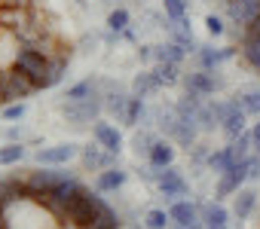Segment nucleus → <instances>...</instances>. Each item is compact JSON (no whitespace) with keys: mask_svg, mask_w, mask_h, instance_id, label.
<instances>
[{"mask_svg":"<svg viewBox=\"0 0 260 229\" xmlns=\"http://www.w3.org/2000/svg\"><path fill=\"white\" fill-rule=\"evenodd\" d=\"M31 92H37L34 80L22 70H4L0 73V104H16L19 98H28Z\"/></svg>","mask_w":260,"mask_h":229,"instance_id":"f257e3e1","label":"nucleus"},{"mask_svg":"<svg viewBox=\"0 0 260 229\" xmlns=\"http://www.w3.org/2000/svg\"><path fill=\"white\" fill-rule=\"evenodd\" d=\"M101 110H104V101H98L95 95H92V98H86V101H68V104H61V113H64V120H68L71 126L95 123Z\"/></svg>","mask_w":260,"mask_h":229,"instance_id":"f03ea898","label":"nucleus"},{"mask_svg":"<svg viewBox=\"0 0 260 229\" xmlns=\"http://www.w3.org/2000/svg\"><path fill=\"white\" fill-rule=\"evenodd\" d=\"M153 180L159 186V193L166 199H178V196H187V180L181 177V171L175 165L169 168H153Z\"/></svg>","mask_w":260,"mask_h":229,"instance_id":"7ed1b4c3","label":"nucleus"},{"mask_svg":"<svg viewBox=\"0 0 260 229\" xmlns=\"http://www.w3.org/2000/svg\"><path fill=\"white\" fill-rule=\"evenodd\" d=\"M13 67L22 70V73H28L31 80H40L46 73V67H49V58L43 52H37V49H19L16 58H13Z\"/></svg>","mask_w":260,"mask_h":229,"instance_id":"20e7f679","label":"nucleus"},{"mask_svg":"<svg viewBox=\"0 0 260 229\" xmlns=\"http://www.w3.org/2000/svg\"><path fill=\"white\" fill-rule=\"evenodd\" d=\"M19 202H28V183L25 177H0V208H13Z\"/></svg>","mask_w":260,"mask_h":229,"instance_id":"39448f33","label":"nucleus"},{"mask_svg":"<svg viewBox=\"0 0 260 229\" xmlns=\"http://www.w3.org/2000/svg\"><path fill=\"white\" fill-rule=\"evenodd\" d=\"M169 214H172V223H175V226H184V229H199V223H202L199 205H193V202H187V199L175 202V205L169 208Z\"/></svg>","mask_w":260,"mask_h":229,"instance_id":"423d86ee","label":"nucleus"},{"mask_svg":"<svg viewBox=\"0 0 260 229\" xmlns=\"http://www.w3.org/2000/svg\"><path fill=\"white\" fill-rule=\"evenodd\" d=\"M77 156V147L74 144H55V147H43V150H37V162L40 165H64V162H71Z\"/></svg>","mask_w":260,"mask_h":229,"instance_id":"0eeeda50","label":"nucleus"},{"mask_svg":"<svg viewBox=\"0 0 260 229\" xmlns=\"http://www.w3.org/2000/svg\"><path fill=\"white\" fill-rule=\"evenodd\" d=\"M83 168L86 171H104V168H113V156L116 153H107L101 144L98 147H83Z\"/></svg>","mask_w":260,"mask_h":229,"instance_id":"6e6552de","label":"nucleus"},{"mask_svg":"<svg viewBox=\"0 0 260 229\" xmlns=\"http://www.w3.org/2000/svg\"><path fill=\"white\" fill-rule=\"evenodd\" d=\"M184 86H187V92H199V95H211L217 86H220V80L217 77H211V70H196V73H187L184 77Z\"/></svg>","mask_w":260,"mask_h":229,"instance_id":"1a4fd4ad","label":"nucleus"},{"mask_svg":"<svg viewBox=\"0 0 260 229\" xmlns=\"http://www.w3.org/2000/svg\"><path fill=\"white\" fill-rule=\"evenodd\" d=\"M31 25V10H19V7H0V28L10 31H22Z\"/></svg>","mask_w":260,"mask_h":229,"instance_id":"9d476101","label":"nucleus"},{"mask_svg":"<svg viewBox=\"0 0 260 229\" xmlns=\"http://www.w3.org/2000/svg\"><path fill=\"white\" fill-rule=\"evenodd\" d=\"M254 205H257V189H251V186L245 189V186H242V189L233 196V217H236L239 223L248 220L251 211H254Z\"/></svg>","mask_w":260,"mask_h":229,"instance_id":"9b49d317","label":"nucleus"},{"mask_svg":"<svg viewBox=\"0 0 260 229\" xmlns=\"http://www.w3.org/2000/svg\"><path fill=\"white\" fill-rule=\"evenodd\" d=\"M95 141H98L107 153H119V150H122V135H119L113 126H107V123H95Z\"/></svg>","mask_w":260,"mask_h":229,"instance_id":"f8f14e48","label":"nucleus"},{"mask_svg":"<svg viewBox=\"0 0 260 229\" xmlns=\"http://www.w3.org/2000/svg\"><path fill=\"white\" fill-rule=\"evenodd\" d=\"M64 67H68V61H64V55H52L49 58V67H46V73L40 77V80H34V86L37 89H52L61 77H64Z\"/></svg>","mask_w":260,"mask_h":229,"instance_id":"ddd939ff","label":"nucleus"},{"mask_svg":"<svg viewBox=\"0 0 260 229\" xmlns=\"http://www.w3.org/2000/svg\"><path fill=\"white\" fill-rule=\"evenodd\" d=\"M226 16H230L236 25L248 28V25L257 19V7H248V4H242V0H226Z\"/></svg>","mask_w":260,"mask_h":229,"instance_id":"4468645a","label":"nucleus"},{"mask_svg":"<svg viewBox=\"0 0 260 229\" xmlns=\"http://www.w3.org/2000/svg\"><path fill=\"white\" fill-rule=\"evenodd\" d=\"M184 46L181 43H162V46H153V61L159 64V61H166V64H181V58H184Z\"/></svg>","mask_w":260,"mask_h":229,"instance_id":"2eb2a0df","label":"nucleus"},{"mask_svg":"<svg viewBox=\"0 0 260 229\" xmlns=\"http://www.w3.org/2000/svg\"><path fill=\"white\" fill-rule=\"evenodd\" d=\"M150 165L153 168H169L172 162H175V147L169 144V141H156L153 147H150Z\"/></svg>","mask_w":260,"mask_h":229,"instance_id":"dca6fc26","label":"nucleus"},{"mask_svg":"<svg viewBox=\"0 0 260 229\" xmlns=\"http://www.w3.org/2000/svg\"><path fill=\"white\" fill-rule=\"evenodd\" d=\"M122 183H125V171H122V168H104V171H98V180H95L98 193H110V189H119Z\"/></svg>","mask_w":260,"mask_h":229,"instance_id":"f3484780","label":"nucleus"},{"mask_svg":"<svg viewBox=\"0 0 260 229\" xmlns=\"http://www.w3.org/2000/svg\"><path fill=\"white\" fill-rule=\"evenodd\" d=\"M199 217L205 226H226V208L220 202H205L199 205Z\"/></svg>","mask_w":260,"mask_h":229,"instance_id":"a211bd4d","label":"nucleus"},{"mask_svg":"<svg viewBox=\"0 0 260 229\" xmlns=\"http://www.w3.org/2000/svg\"><path fill=\"white\" fill-rule=\"evenodd\" d=\"M128 95H122V92H110L107 98H104V110L110 113V117H116L119 123H125V110H128Z\"/></svg>","mask_w":260,"mask_h":229,"instance_id":"6ab92c4d","label":"nucleus"},{"mask_svg":"<svg viewBox=\"0 0 260 229\" xmlns=\"http://www.w3.org/2000/svg\"><path fill=\"white\" fill-rule=\"evenodd\" d=\"M251 147H257L254 144V138H251V132H242L239 138H233L230 141V156H233V162H242V159H248L251 156Z\"/></svg>","mask_w":260,"mask_h":229,"instance_id":"aec40b11","label":"nucleus"},{"mask_svg":"<svg viewBox=\"0 0 260 229\" xmlns=\"http://www.w3.org/2000/svg\"><path fill=\"white\" fill-rule=\"evenodd\" d=\"M233 55V49H211V46H199V61H202V67L205 70H211V67H217L220 61H226Z\"/></svg>","mask_w":260,"mask_h":229,"instance_id":"412c9836","label":"nucleus"},{"mask_svg":"<svg viewBox=\"0 0 260 229\" xmlns=\"http://www.w3.org/2000/svg\"><path fill=\"white\" fill-rule=\"evenodd\" d=\"M86 229H119L116 211H113L110 205H101V208H98V214H95V220H92Z\"/></svg>","mask_w":260,"mask_h":229,"instance_id":"4be33fe9","label":"nucleus"},{"mask_svg":"<svg viewBox=\"0 0 260 229\" xmlns=\"http://www.w3.org/2000/svg\"><path fill=\"white\" fill-rule=\"evenodd\" d=\"M233 101L248 113V117H260V89H248V92L236 95Z\"/></svg>","mask_w":260,"mask_h":229,"instance_id":"5701e85b","label":"nucleus"},{"mask_svg":"<svg viewBox=\"0 0 260 229\" xmlns=\"http://www.w3.org/2000/svg\"><path fill=\"white\" fill-rule=\"evenodd\" d=\"M196 126H199V132H214V126H220L217 110H214V101H208V104H202V107H199Z\"/></svg>","mask_w":260,"mask_h":229,"instance_id":"b1692460","label":"nucleus"},{"mask_svg":"<svg viewBox=\"0 0 260 229\" xmlns=\"http://www.w3.org/2000/svg\"><path fill=\"white\" fill-rule=\"evenodd\" d=\"M159 89V80H156V73L150 70V73H138L135 77V83H132V92H135V98H144V95H150V92H156Z\"/></svg>","mask_w":260,"mask_h":229,"instance_id":"393cba45","label":"nucleus"},{"mask_svg":"<svg viewBox=\"0 0 260 229\" xmlns=\"http://www.w3.org/2000/svg\"><path fill=\"white\" fill-rule=\"evenodd\" d=\"M242 55H245V61H248L254 70H260V37H251V34H245Z\"/></svg>","mask_w":260,"mask_h":229,"instance_id":"a878e982","label":"nucleus"},{"mask_svg":"<svg viewBox=\"0 0 260 229\" xmlns=\"http://www.w3.org/2000/svg\"><path fill=\"white\" fill-rule=\"evenodd\" d=\"M230 165H233V156H230V150H226V147H220V150L208 153V168H211L214 174H223Z\"/></svg>","mask_w":260,"mask_h":229,"instance_id":"bb28decb","label":"nucleus"},{"mask_svg":"<svg viewBox=\"0 0 260 229\" xmlns=\"http://www.w3.org/2000/svg\"><path fill=\"white\" fill-rule=\"evenodd\" d=\"M153 73H156L159 86H175V83L181 80V73H178V64H166V61H159V64L153 67Z\"/></svg>","mask_w":260,"mask_h":229,"instance_id":"cd10ccee","label":"nucleus"},{"mask_svg":"<svg viewBox=\"0 0 260 229\" xmlns=\"http://www.w3.org/2000/svg\"><path fill=\"white\" fill-rule=\"evenodd\" d=\"M169 223H172V214L162 211V208H150V211L144 214V226H147V229H166Z\"/></svg>","mask_w":260,"mask_h":229,"instance_id":"c85d7f7f","label":"nucleus"},{"mask_svg":"<svg viewBox=\"0 0 260 229\" xmlns=\"http://www.w3.org/2000/svg\"><path fill=\"white\" fill-rule=\"evenodd\" d=\"M95 95V83L92 80H83V83H77V86H71L68 89V101H86V98H92Z\"/></svg>","mask_w":260,"mask_h":229,"instance_id":"c756f323","label":"nucleus"},{"mask_svg":"<svg viewBox=\"0 0 260 229\" xmlns=\"http://www.w3.org/2000/svg\"><path fill=\"white\" fill-rule=\"evenodd\" d=\"M22 156H25V147H22V144H7V147H0V165H16Z\"/></svg>","mask_w":260,"mask_h":229,"instance_id":"7c9ffc66","label":"nucleus"},{"mask_svg":"<svg viewBox=\"0 0 260 229\" xmlns=\"http://www.w3.org/2000/svg\"><path fill=\"white\" fill-rule=\"evenodd\" d=\"M141 117H144V101L132 95V101H128V110H125V126H135Z\"/></svg>","mask_w":260,"mask_h":229,"instance_id":"2f4dec72","label":"nucleus"},{"mask_svg":"<svg viewBox=\"0 0 260 229\" xmlns=\"http://www.w3.org/2000/svg\"><path fill=\"white\" fill-rule=\"evenodd\" d=\"M159 138H153V135H147V132H138L135 135V153L138 156H150V147L156 144Z\"/></svg>","mask_w":260,"mask_h":229,"instance_id":"473e14b6","label":"nucleus"},{"mask_svg":"<svg viewBox=\"0 0 260 229\" xmlns=\"http://www.w3.org/2000/svg\"><path fill=\"white\" fill-rule=\"evenodd\" d=\"M162 7H166V19H184L187 16L184 0H162Z\"/></svg>","mask_w":260,"mask_h":229,"instance_id":"72a5a7b5","label":"nucleus"},{"mask_svg":"<svg viewBox=\"0 0 260 229\" xmlns=\"http://www.w3.org/2000/svg\"><path fill=\"white\" fill-rule=\"evenodd\" d=\"M107 28H110V31H125V28H128V13H125V10H113V13L107 16Z\"/></svg>","mask_w":260,"mask_h":229,"instance_id":"f704fd0d","label":"nucleus"},{"mask_svg":"<svg viewBox=\"0 0 260 229\" xmlns=\"http://www.w3.org/2000/svg\"><path fill=\"white\" fill-rule=\"evenodd\" d=\"M22 117H25V104H22V101L10 104V107L4 110V120H22Z\"/></svg>","mask_w":260,"mask_h":229,"instance_id":"c9c22d12","label":"nucleus"},{"mask_svg":"<svg viewBox=\"0 0 260 229\" xmlns=\"http://www.w3.org/2000/svg\"><path fill=\"white\" fill-rule=\"evenodd\" d=\"M205 28H208L211 37H220V34H223V22H220L217 16H208V19H205Z\"/></svg>","mask_w":260,"mask_h":229,"instance_id":"e433bc0d","label":"nucleus"},{"mask_svg":"<svg viewBox=\"0 0 260 229\" xmlns=\"http://www.w3.org/2000/svg\"><path fill=\"white\" fill-rule=\"evenodd\" d=\"M245 34H251V37H260V16H257V19H254V22L245 28Z\"/></svg>","mask_w":260,"mask_h":229,"instance_id":"4c0bfd02","label":"nucleus"},{"mask_svg":"<svg viewBox=\"0 0 260 229\" xmlns=\"http://www.w3.org/2000/svg\"><path fill=\"white\" fill-rule=\"evenodd\" d=\"M251 138H254V144L260 147V123H254V129H251Z\"/></svg>","mask_w":260,"mask_h":229,"instance_id":"58836bf2","label":"nucleus"},{"mask_svg":"<svg viewBox=\"0 0 260 229\" xmlns=\"http://www.w3.org/2000/svg\"><path fill=\"white\" fill-rule=\"evenodd\" d=\"M242 4H248V7H257V0H242Z\"/></svg>","mask_w":260,"mask_h":229,"instance_id":"ea45409f","label":"nucleus"},{"mask_svg":"<svg viewBox=\"0 0 260 229\" xmlns=\"http://www.w3.org/2000/svg\"><path fill=\"white\" fill-rule=\"evenodd\" d=\"M205 229H226V226H205Z\"/></svg>","mask_w":260,"mask_h":229,"instance_id":"a19ab883","label":"nucleus"},{"mask_svg":"<svg viewBox=\"0 0 260 229\" xmlns=\"http://www.w3.org/2000/svg\"><path fill=\"white\" fill-rule=\"evenodd\" d=\"M257 16H260V0H257Z\"/></svg>","mask_w":260,"mask_h":229,"instance_id":"79ce46f5","label":"nucleus"},{"mask_svg":"<svg viewBox=\"0 0 260 229\" xmlns=\"http://www.w3.org/2000/svg\"><path fill=\"white\" fill-rule=\"evenodd\" d=\"M254 156H257V159H260V147H257V153H254Z\"/></svg>","mask_w":260,"mask_h":229,"instance_id":"37998d69","label":"nucleus"}]
</instances>
